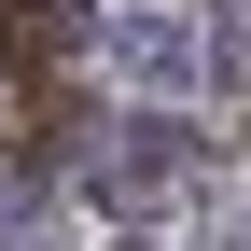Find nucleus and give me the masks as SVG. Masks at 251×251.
<instances>
[{"instance_id":"nucleus-2","label":"nucleus","mask_w":251,"mask_h":251,"mask_svg":"<svg viewBox=\"0 0 251 251\" xmlns=\"http://www.w3.org/2000/svg\"><path fill=\"white\" fill-rule=\"evenodd\" d=\"M126 70H140V84H196V42H181V14H126Z\"/></svg>"},{"instance_id":"nucleus-1","label":"nucleus","mask_w":251,"mask_h":251,"mask_svg":"<svg viewBox=\"0 0 251 251\" xmlns=\"http://www.w3.org/2000/svg\"><path fill=\"white\" fill-rule=\"evenodd\" d=\"M70 42H84V14H70V0H0V56H14V70H56Z\"/></svg>"}]
</instances>
